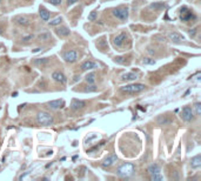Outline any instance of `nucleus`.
Instances as JSON below:
<instances>
[{
    "instance_id": "1",
    "label": "nucleus",
    "mask_w": 201,
    "mask_h": 181,
    "mask_svg": "<svg viewBox=\"0 0 201 181\" xmlns=\"http://www.w3.org/2000/svg\"><path fill=\"white\" fill-rule=\"evenodd\" d=\"M135 172V165L134 164H122L118 167L117 169V174L120 176V178H129L134 174Z\"/></svg>"
},
{
    "instance_id": "2",
    "label": "nucleus",
    "mask_w": 201,
    "mask_h": 181,
    "mask_svg": "<svg viewBox=\"0 0 201 181\" xmlns=\"http://www.w3.org/2000/svg\"><path fill=\"white\" fill-rule=\"evenodd\" d=\"M145 88H146V85H143V84H129V85H126V86L121 87L120 90H121L122 93L135 94V93L142 92Z\"/></svg>"
},
{
    "instance_id": "3",
    "label": "nucleus",
    "mask_w": 201,
    "mask_h": 181,
    "mask_svg": "<svg viewBox=\"0 0 201 181\" xmlns=\"http://www.w3.org/2000/svg\"><path fill=\"white\" fill-rule=\"evenodd\" d=\"M37 121L40 125L49 126L53 124V116H52V114H49L47 112H39L37 115Z\"/></svg>"
},
{
    "instance_id": "4",
    "label": "nucleus",
    "mask_w": 201,
    "mask_h": 181,
    "mask_svg": "<svg viewBox=\"0 0 201 181\" xmlns=\"http://www.w3.org/2000/svg\"><path fill=\"white\" fill-rule=\"evenodd\" d=\"M179 17H180V20L181 21H189V20H195L196 19V17L193 14V12L189 10V8H187L186 6H184V7H181L180 8V13H179Z\"/></svg>"
},
{
    "instance_id": "5",
    "label": "nucleus",
    "mask_w": 201,
    "mask_h": 181,
    "mask_svg": "<svg viewBox=\"0 0 201 181\" xmlns=\"http://www.w3.org/2000/svg\"><path fill=\"white\" fill-rule=\"evenodd\" d=\"M112 13L117 19H120V20H126L128 18V8L127 7H117V8L113 10Z\"/></svg>"
},
{
    "instance_id": "6",
    "label": "nucleus",
    "mask_w": 201,
    "mask_h": 181,
    "mask_svg": "<svg viewBox=\"0 0 201 181\" xmlns=\"http://www.w3.org/2000/svg\"><path fill=\"white\" fill-rule=\"evenodd\" d=\"M180 116H181V119L184 120V121L189 123V121H192V120L194 119V112H193V109L189 106H185L182 108V111H181Z\"/></svg>"
},
{
    "instance_id": "7",
    "label": "nucleus",
    "mask_w": 201,
    "mask_h": 181,
    "mask_svg": "<svg viewBox=\"0 0 201 181\" xmlns=\"http://www.w3.org/2000/svg\"><path fill=\"white\" fill-rule=\"evenodd\" d=\"M63 58L66 63H75L78 59V53H77V51H67L64 53Z\"/></svg>"
},
{
    "instance_id": "8",
    "label": "nucleus",
    "mask_w": 201,
    "mask_h": 181,
    "mask_svg": "<svg viewBox=\"0 0 201 181\" xmlns=\"http://www.w3.org/2000/svg\"><path fill=\"white\" fill-rule=\"evenodd\" d=\"M117 160H118V157H117L115 154H111V155H108V157L104 160V162L101 164V167H102V168L109 167V166H112L114 162H115Z\"/></svg>"
},
{
    "instance_id": "9",
    "label": "nucleus",
    "mask_w": 201,
    "mask_h": 181,
    "mask_svg": "<svg viewBox=\"0 0 201 181\" xmlns=\"http://www.w3.org/2000/svg\"><path fill=\"white\" fill-rule=\"evenodd\" d=\"M65 106V101L63 99H58V100H53L48 102V107L51 109H60Z\"/></svg>"
},
{
    "instance_id": "10",
    "label": "nucleus",
    "mask_w": 201,
    "mask_h": 181,
    "mask_svg": "<svg viewBox=\"0 0 201 181\" xmlns=\"http://www.w3.org/2000/svg\"><path fill=\"white\" fill-rule=\"evenodd\" d=\"M52 79L54 81H56V82H60V84H65L66 80H67L65 74L61 73V72H53L52 73Z\"/></svg>"
},
{
    "instance_id": "11",
    "label": "nucleus",
    "mask_w": 201,
    "mask_h": 181,
    "mask_svg": "<svg viewBox=\"0 0 201 181\" xmlns=\"http://www.w3.org/2000/svg\"><path fill=\"white\" fill-rule=\"evenodd\" d=\"M99 65L95 64L94 61H91V60H87V61H85L81 64V70L82 71H88V70H93V68H98Z\"/></svg>"
},
{
    "instance_id": "12",
    "label": "nucleus",
    "mask_w": 201,
    "mask_h": 181,
    "mask_svg": "<svg viewBox=\"0 0 201 181\" xmlns=\"http://www.w3.org/2000/svg\"><path fill=\"white\" fill-rule=\"evenodd\" d=\"M168 37H169V39L173 41V42H181V41L185 40V37H184L182 34L178 33V32H172Z\"/></svg>"
},
{
    "instance_id": "13",
    "label": "nucleus",
    "mask_w": 201,
    "mask_h": 181,
    "mask_svg": "<svg viewBox=\"0 0 201 181\" xmlns=\"http://www.w3.org/2000/svg\"><path fill=\"white\" fill-rule=\"evenodd\" d=\"M125 40H126V34L125 33H120V34H118L115 38H114V45H115L117 47H120V46H122Z\"/></svg>"
},
{
    "instance_id": "14",
    "label": "nucleus",
    "mask_w": 201,
    "mask_h": 181,
    "mask_svg": "<svg viewBox=\"0 0 201 181\" xmlns=\"http://www.w3.org/2000/svg\"><path fill=\"white\" fill-rule=\"evenodd\" d=\"M55 33L58 34L59 37H67V36H70L71 31H70V28H67V27L63 26V27L56 28V29H55Z\"/></svg>"
},
{
    "instance_id": "15",
    "label": "nucleus",
    "mask_w": 201,
    "mask_h": 181,
    "mask_svg": "<svg viewBox=\"0 0 201 181\" xmlns=\"http://www.w3.org/2000/svg\"><path fill=\"white\" fill-rule=\"evenodd\" d=\"M86 106V104L83 102V101H81V100H73L72 101V104H71V108L73 109V111H78V109H81V108H83Z\"/></svg>"
},
{
    "instance_id": "16",
    "label": "nucleus",
    "mask_w": 201,
    "mask_h": 181,
    "mask_svg": "<svg viewBox=\"0 0 201 181\" xmlns=\"http://www.w3.org/2000/svg\"><path fill=\"white\" fill-rule=\"evenodd\" d=\"M150 7L154 11H163L167 8V4H165V3H152L150 5Z\"/></svg>"
},
{
    "instance_id": "17",
    "label": "nucleus",
    "mask_w": 201,
    "mask_h": 181,
    "mask_svg": "<svg viewBox=\"0 0 201 181\" xmlns=\"http://www.w3.org/2000/svg\"><path fill=\"white\" fill-rule=\"evenodd\" d=\"M191 166H192V168H194V169L200 168V167H201V157H200V155H195L194 158H192V160H191Z\"/></svg>"
},
{
    "instance_id": "18",
    "label": "nucleus",
    "mask_w": 201,
    "mask_h": 181,
    "mask_svg": "<svg viewBox=\"0 0 201 181\" xmlns=\"http://www.w3.org/2000/svg\"><path fill=\"white\" fill-rule=\"evenodd\" d=\"M14 20H15V22H17L18 25H20V26H28V25H30V19L26 18V17L19 15V17H17Z\"/></svg>"
},
{
    "instance_id": "19",
    "label": "nucleus",
    "mask_w": 201,
    "mask_h": 181,
    "mask_svg": "<svg viewBox=\"0 0 201 181\" xmlns=\"http://www.w3.org/2000/svg\"><path fill=\"white\" fill-rule=\"evenodd\" d=\"M39 14H40V17H41V19L44 20V21H48L49 20V12L45 8V7H40L39 8Z\"/></svg>"
},
{
    "instance_id": "20",
    "label": "nucleus",
    "mask_w": 201,
    "mask_h": 181,
    "mask_svg": "<svg viewBox=\"0 0 201 181\" xmlns=\"http://www.w3.org/2000/svg\"><path fill=\"white\" fill-rule=\"evenodd\" d=\"M121 79L125 80V81H134L135 79H138V75L135 73H126V74L122 75Z\"/></svg>"
},
{
    "instance_id": "21",
    "label": "nucleus",
    "mask_w": 201,
    "mask_h": 181,
    "mask_svg": "<svg viewBox=\"0 0 201 181\" xmlns=\"http://www.w3.org/2000/svg\"><path fill=\"white\" fill-rule=\"evenodd\" d=\"M148 172L150 174H155V173H160V166L158 164H153L148 167Z\"/></svg>"
},
{
    "instance_id": "22",
    "label": "nucleus",
    "mask_w": 201,
    "mask_h": 181,
    "mask_svg": "<svg viewBox=\"0 0 201 181\" xmlns=\"http://www.w3.org/2000/svg\"><path fill=\"white\" fill-rule=\"evenodd\" d=\"M86 82H87L88 85H93L95 82V73H90L86 75Z\"/></svg>"
},
{
    "instance_id": "23",
    "label": "nucleus",
    "mask_w": 201,
    "mask_h": 181,
    "mask_svg": "<svg viewBox=\"0 0 201 181\" xmlns=\"http://www.w3.org/2000/svg\"><path fill=\"white\" fill-rule=\"evenodd\" d=\"M169 123H170V120L168 118H166V116H161V118L158 119V124L159 125H168Z\"/></svg>"
},
{
    "instance_id": "24",
    "label": "nucleus",
    "mask_w": 201,
    "mask_h": 181,
    "mask_svg": "<svg viewBox=\"0 0 201 181\" xmlns=\"http://www.w3.org/2000/svg\"><path fill=\"white\" fill-rule=\"evenodd\" d=\"M61 21H63V17H56V18H54L53 20L49 21V25H51V26H56V25H59Z\"/></svg>"
},
{
    "instance_id": "25",
    "label": "nucleus",
    "mask_w": 201,
    "mask_h": 181,
    "mask_svg": "<svg viewBox=\"0 0 201 181\" xmlns=\"http://www.w3.org/2000/svg\"><path fill=\"white\" fill-rule=\"evenodd\" d=\"M142 64L143 65H154L155 64V60L152 58H145L142 60Z\"/></svg>"
},
{
    "instance_id": "26",
    "label": "nucleus",
    "mask_w": 201,
    "mask_h": 181,
    "mask_svg": "<svg viewBox=\"0 0 201 181\" xmlns=\"http://www.w3.org/2000/svg\"><path fill=\"white\" fill-rule=\"evenodd\" d=\"M163 178H162V175L160 174V173H155V174H151V180H153V181H161Z\"/></svg>"
},
{
    "instance_id": "27",
    "label": "nucleus",
    "mask_w": 201,
    "mask_h": 181,
    "mask_svg": "<svg viewBox=\"0 0 201 181\" xmlns=\"http://www.w3.org/2000/svg\"><path fill=\"white\" fill-rule=\"evenodd\" d=\"M49 38H51V34L49 33H42V34H40L39 37H38V40H42V41H46V40H49Z\"/></svg>"
},
{
    "instance_id": "28",
    "label": "nucleus",
    "mask_w": 201,
    "mask_h": 181,
    "mask_svg": "<svg viewBox=\"0 0 201 181\" xmlns=\"http://www.w3.org/2000/svg\"><path fill=\"white\" fill-rule=\"evenodd\" d=\"M48 61V59L47 58H44V59H37V60H34V64L35 65H42V64H45V63H47Z\"/></svg>"
},
{
    "instance_id": "29",
    "label": "nucleus",
    "mask_w": 201,
    "mask_h": 181,
    "mask_svg": "<svg viewBox=\"0 0 201 181\" xmlns=\"http://www.w3.org/2000/svg\"><path fill=\"white\" fill-rule=\"evenodd\" d=\"M97 19V11H92L90 14H88V21H94Z\"/></svg>"
},
{
    "instance_id": "30",
    "label": "nucleus",
    "mask_w": 201,
    "mask_h": 181,
    "mask_svg": "<svg viewBox=\"0 0 201 181\" xmlns=\"http://www.w3.org/2000/svg\"><path fill=\"white\" fill-rule=\"evenodd\" d=\"M194 109H195V114L196 115H200L201 114V104L200 102H196L194 105Z\"/></svg>"
},
{
    "instance_id": "31",
    "label": "nucleus",
    "mask_w": 201,
    "mask_h": 181,
    "mask_svg": "<svg viewBox=\"0 0 201 181\" xmlns=\"http://www.w3.org/2000/svg\"><path fill=\"white\" fill-rule=\"evenodd\" d=\"M104 143H105V142H101L100 145H98V146H94V147L90 148V149L87 150V153H93V152H94V150H97V149H99V148H100L101 146H104Z\"/></svg>"
},
{
    "instance_id": "32",
    "label": "nucleus",
    "mask_w": 201,
    "mask_h": 181,
    "mask_svg": "<svg viewBox=\"0 0 201 181\" xmlns=\"http://www.w3.org/2000/svg\"><path fill=\"white\" fill-rule=\"evenodd\" d=\"M114 61L118 64H125V58L124 56H115L114 58Z\"/></svg>"
},
{
    "instance_id": "33",
    "label": "nucleus",
    "mask_w": 201,
    "mask_h": 181,
    "mask_svg": "<svg viewBox=\"0 0 201 181\" xmlns=\"http://www.w3.org/2000/svg\"><path fill=\"white\" fill-rule=\"evenodd\" d=\"M33 38H34V36H33V34H28V36H25V37H22V39H21V40H22L24 42H27V41L32 40Z\"/></svg>"
},
{
    "instance_id": "34",
    "label": "nucleus",
    "mask_w": 201,
    "mask_h": 181,
    "mask_svg": "<svg viewBox=\"0 0 201 181\" xmlns=\"http://www.w3.org/2000/svg\"><path fill=\"white\" fill-rule=\"evenodd\" d=\"M49 4H52L53 6H59L61 4V0H48Z\"/></svg>"
},
{
    "instance_id": "35",
    "label": "nucleus",
    "mask_w": 201,
    "mask_h": 181,
    "mask_svg": "<svg viewBox=\"0 0 201 181\" xmlns=\"http://www.w3.org/2000/svg\"><path fill=\"white\" fill-rule=\"evenodd\" d=\"M75 3H78V0H67V5H68V6H72V5H74Z\"/></svg>"
},
{
    "instance_id": "36",
    "label": "nucleus",
    "mask_w": 201,
    "mask_h": 181,
    "mask_svg": "<svg viewBox=\"0 0 201 181\" xmlns=\"http://www.w3.org/2000/svg\"><path fill=\"white\" fill-rule=\"evenodd\" d=\"M195 33H196V28H193V29H191V31H189L191 36H195Z\"/></svg>"
},
{
    "instance_id": "37",
    "label": "nucleus",
    "mask_w": 201,
    "mask_h": 181,
    "mask_svg": "<svg viewBox=\"0 0 201 181\" xmlns=\"http://www.w3.org/2000/svg\"><path fill=\"white\" fill-rule=\"evenodd\" d=\"M40 51H41V48H40V47H38V48L33 49V53H38V52H40Z\"/></svg>"
},
{
    "instance_id": "38",
    "label": "nucleus",
    "mask_w": 201,
    "mask_h": 181,
    "mask_svg": "<svg viewBox=\"0 0 201 181\" xmlns=\"http://www.w3.org/2000/svg\"><path fill=\"white\" fill-rule=\"evenodd\" d=\"M78 80H80V77L79 75H75L74 77V81H78Z\"/></svg>"
},
{
    "instance_id": "39",
    "label": "nucleus",
    "mask_w": 201,
    "mask_h": 181,
    "mask_svg": "<svg viewBox=\"0 0 201 181\" xmlns=\"http://www.w3.org/2000/svg\"><path fill=\"white\" fill-rule=\"evenodd\" d=\"M148 52H150V53H151V54H153V53H154V51H153V49H151V48H150V49H148Z\"/></svg>"
},
{
    "instance_id": "40",
    "label": "nucleus",
    "mask_w": 201,
    "mask_h": 181,
    "mask_svg": "<svg viewBox=\"0 0 201 181\" xmlns=\"http://www.w3.org/2000/svg\"><path fill=\"white\" fill-rule=\"evenodd\" d=\"M0 34H3V32H1V29H0Z\"/></svg>"
},
{
    "instance_id": "41",
    "label": "nucleus",
    "mask_w": 201,
    "mask_h": 181,
    "mask_svg": "<svg viewBox=\"0 0 201 181\" xmlns=\"http://www.w3.org/2000/svg\"><path fill=\"white\" fill-rule=\"evenodd\" d=\"M1 3H3V0H0V4H1Z\"/></svg>"
}]
</instances>
